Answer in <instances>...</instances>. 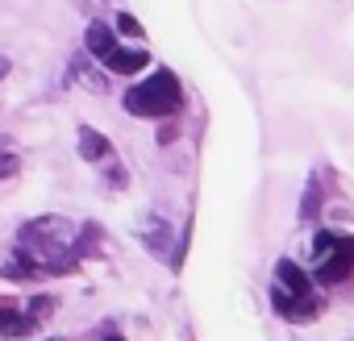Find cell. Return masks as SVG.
Returning <instances> with one entry per match:
<instances>
[{"mask_svg": "<svg viewBox=\"0 0 354 341\" xmlns=\"http://www.w3.org/2000/svg\"><path fill=\"white\" fill-rule=\"evenodd\" d=\"M180 100H184V92H180V79L171 71H154L150 79H142L125 92V108L133 117H167V113L180 108Z\"/></svg>", "mask_w": 354, "mask_h": 341, "instance_id": "obj_1", "label": "cell"}, {"mask_svg": "<svg viewBox=\"0 0 354 341\" xmlns=\"http://www.w3.org/2000/svg\"><path fill=\"white\" fill-rule=\"evenodd\" d=\"M317 262H321V266H317L321 283H342V279L354 271V242H350V237H337V242L329 246V254L317 258Z\"/></svg>", "mask_w": 354, "mask_h": 341, "instance_id": "obj_2", "label": "cell"}, {"mask_svg": "<svg viewBox=\"0 0 354 341\" xmlns=\"http://www.w3.org/2000/svg\"><path fill=\"white\" fill-rule=\"evenodd\" d=\"M104 63H109V71H117V75H133V71H142V67L150 63V55H146V50H129V46H117V50H113Z\"/></svg>", "mask_w": 354, "mask_h": 341, "instance_id": "obj_3", "label": "cell"}, {"mask_svg": "<svg viewBox=\"0 0 354 341\" xmlns=\"http://www.w3.org/2000/svg\"><path fill=\"white\" fill-rule=\"evenodd\" d=\"M84 38H88V50H92L96 59H109V55L117 50L113 30H109V26H100V21H96V26H88V34H84Z\"/></svg>", "mask_w": 354, "mask_h": 341, "instance_id": "obj_4", "label": "cell"}, {"mask_svg": "<svg viewBox=\"0 0 354 341\" xmlns=\"http://www.w3.org/2000/svg\"><path fill=\"white\" fill-rule=\"evenodd\" d=\"M80 154H84L88 162H100V158H109V137L84 125V129H80Z\"/></svg>", "mask_w": 354, "mask_h": 341, "instance_id": "obj_5", "label": "cell"}, {"mask_svg": "<svg viewBox=\"0 0 354 341\" xmlns=\"http://www.w3.org/2000/svg\"><path fill=\"white\" fill-rule=\"evenodd\" d=\"M38 320L34 316H17L13 308H0V337H21V333H30Z\"/></svg>", "mask_w": 354, "mask_h": 341, "instance_id": "obj_6", "label": "cell"}, {"mask_svg": "<svg viewBox=\"0 0 354 341\" xmlns=\"http://www.w3.org/2000/svg\"><path fill=\"white\" fill-rule=\"evenodd\" d=\"M317 208H321V184L313 179V184H308V192H304V204H300V217H317Z\"/></svg>", "mask_w": 354, "mask_h": 341, "instance_id": "obj_7", "label": "cell"}, {"mask_svg": "<svg viewBox=\"0 0 354 341\" xmlns=\"http://www.w3.org/2000/svg\"><path fill=\"white\" fill-rule=\"evenodd\" d=\"M117 30H121L125 38H142V26H138L133 13H121V17H117Z\"/></svg>", "mask_w": 354, "mask_h": 341, "instance_id": "obj_8", "label": "cell"}, {"mask_svg": "<svg viewBox=\"0 0 354 341\" xmlns=\"http://www.w3.org/2000/svg\"><path fill=\"white\" fill-rule=\"evenodd\" d=\"M13 170H17V158L0 150V175H13Z\"/></svg>", "mask_w": 354, "mask_h": 341, "instance_id": "obj_9", "label": "cell"}, {"mask_svg": "<svg viewBox=\"0 0 354 341\" xmlns=\"http://www.w3.org/2000/svg\"><path fill=\"white\" fill-rule=\"evenodd\" d=\"M104 341H125V337H117V333H109V337H104Z\"/></svg>", "mask_w": 354, "mask_h": 341, "instance_id": "obj_10", "label": "cell"}]
</instances>
